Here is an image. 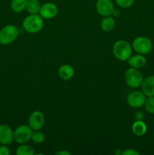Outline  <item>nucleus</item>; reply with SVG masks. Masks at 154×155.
Listing matches in <instances>:
<instances>
[{
  "label": "nucleus",
  "mask_w": 154,
  "mask_h": 155,
  "mask_svg": "<svg viewBox=\"0 0 154 155\" xmlns=\"http://www.w3.org/2000/svg\"><path fill=\"white\" fill-rule=\"evenodd\" d=\"M43 18L39 14H33L26 17L22 23L24 30L30 33H38L43 28Z\"/></svg>",
  "instance_id": "nucleus-1"
},
{
  "label": "nucleus",
  "mask_w": 154,
  "mask_h": 155,
  "mask_svg": "<svg viewBox=\"0 0 154 155\" xmlns=\"http://www.w3.org/2000/svg\"><path fill=\"white\" fill-rule=\"evenodd\" d=\"M132 46L127 41L120 39L113 44V54L116 59L125 61H127L131 55Z\"/></svg>",
  "instance_id": "nucleus-2"
},
{
  "label": "nucleus",
  "mask_w": 154,
  "mask_h": 155,
  "mask_svg": "<svg viewBox=\"0 0 154 155\" xmlns=\"http://www.w3.org/2000/svg\"><path fill=\"white\" fill-rule=\"evenodd\" d=\"M19 30L13 24H8L0 30V44L4 45H10L18 37Z\"/></svg>",
  "instance_id": "nucleus-3"
},
{
  "label": "nucleus",
  "mask_w": 154,
  "mask_h": 155,
  "mask_svg": "<svg viewBox=\"0 0 154 155\" xmlns=\"http://www.w3.org/2000/svg\"><path fill=\"white\" fill-rule=\"evenodd\" d=\"M143 80V75L138 69L130 68L125 72V81L127 86L136 89L141 86Z\"/></svg>",
  "instance_id": "nucleus-4"
},
{
  "label": "nucleus",
  "mask_w": 154,
  "mask_h": 155,
  "mask_svg": "<svg viewBox=\"0 0 154 155\" xmlns=\"http://www.w3.org/2000/svg\"><path fill=\"white\" fill-rule=\"evenodd\" d=\"M132 48L137 54H147L152 48V43L150 39L145 36H138L132 42Z\"/></svg>",
  "instance_id": "nucleus-5"
},
{
  "label": "nucleus",
  "mask_w": 154,
  "mask_h": 155,
  "mask_svg": "<svg viewBox=\"0 0 154 155\" xmlns=\"http://www.w3.org/2000/svg\"><path fill=\"white\" fill-rule=\"evenodd\" d=\"M33 130L27 125H21L14 131V139L18 144H25L31 139Z\"/></svg>",
  "instance_id": "nucleus-6"
},
{
  "label": "nucleus",
  "mask_w": 154,
  "mask_h": 155,
  "mask_svg": "<svg viewBox=\"0 0 154 155\" xmlns=\"http://www.w3.org/2000/svg\"><path fill=\"white\" fill-rule=\"evenodd\" d=\"M146 96L142 91H134L128 94L127 102L130 107L133 108H139L143 106Z\"/></svg>",
  "instance_id": "nucleus-7"
},
{
  "label": "nucleus",
  "mask_w": 154,
  "mask_h": 155,
  "mask_svg": "<svg viewBox=\"0 0 154 155\" xmlns=\"http://www.w3.org/2000/svg\"><path fill=\"white\" fill-rule=\"evenodd\" d=\"M95 7L98 13L103 17L111 16L114 11L112 0H97Z\"/></svg>",
  "instance_id": "nucleus-8"
},
{
  "label": "nucleus",
  "mask_w": 154,
  "mask_h": 155,
  "mask_svg": "<svg viewBox=\"0 0 154 155\" xmlns=\"http://www.w3.org/2000/svg\"><path fill=\"white\" fill-rule=\"evenodd\" d=\"M28 124L33 130H39L45 124V116L39 110L32 112L28 118Z\"/></svg>",
  "instance_id": "nucleus-9"
},
{
  "label": "nucleus",
  "mask_w": 154,
  "mask_h": 155,
  "mask_svg": "<svg viewBox=\"0 0 154 155\" xmlns=\"http://www.w3.org/2000/svg\"><path fill=\"white\" fill-rule=\"evenodd\" d=\"M58 13L57 5L53 2H45L41 5L39 15L43 19L49 20L54 18Z\"/></svg>",
  "instance_id": "nucleus-10"
},
{
  "label": "nucleus",
  "mask_w": 154,
  "mask_h": 155,
  "mask_svg": "<svg viewBox=\"0 0 154 155\" xmlns=\"http://www.w3.org/2000/svg\"><path fill=\"white\" fill-rule=\"evenodd\" d=\"M14 131L12 129L6 124L0 125V144L8 145L13 142Z\"/></svg>",
  "instance_id": "nucleus-11"
},
{
  "label": "nucleus",
  "mask_w": 154,
  "mask_h": 155,
  "mask_svg": "<svg viewBox=\"0 0 154 155\" xmlns=\"http://www.w3.org/2000/svg\"><path fill=\"white\" fill-rule=\"evenodd\" d=\"M140 86L141 91L146 97L154 96V75L148 76L143 79Z\"/></svg>",
  "instance_id": "nucleus-12"
},
{
  "label": "nucleus",
  "mask_w": 154,
  "mask_h": 155,
  "mask_svg": "<svg viewBox=\"0 0 154 155\" xmlns=\"http://www.w3.org/2000/svg\"><path fill=\"white\" fill-rule=\"evenodd\" d=\"M128 64L131 68L140 69L143 68L146 63V58L143 54H137L134 55H131V57L128 59Z\"/></svg>",
  "instance_id": "nucleus-13"
},
{
  "label": "nucleus",
  "mask_w": 154,
  "mask_h": 155,
  "mask_svg": "<svg viewBox=\"0 0 154 155\" xmlns=\"http://www.w3.org/2000/svg\"><path fill=\"white\" fill-rule=\"evenodd\" d=\"M59 77L63 80H69L73 77L75 71L73 68L69 64H63L59 68L57 71Z\"/></svg>",
  "instance_id": "nucleus-14"
},
{
  "label": "nucleus",
  "mask_w": 154,
  "mask_h": 155,
  "mask_svg": "<svg viewBox=\"0 0 154 155\" xmlns=\"http://www.w3.org/2000/svg\"><path fill=\"white\" fill-rule=\"evenodd\" d=\"M131 130L135 136H142L146 133V126L143 121L137 120L133 124L132 127H131Z\"/></svg>",
  "instance_id": "nucleus-15"
},
{
  "label": "nucleus",
  "mask_w": 154,
  "mask_h": 155,
  "mask_svg": "<svg viewBox=\"0 0 154 155\" xmlns=\"http://www.w3.org/2000/svg\"><path fill=\"white\" fill-rule=\"evenodd\" d=\"M29 0H11V8L15 13H21L27 8V5Z\"/></svg>",
  "instance_id": "nucleus-16"
},
{
  "label": "nucleus",
  "mask_w": 154,
  "mask_h": 155,
  "mask_svg": "<svg viewBox=\"0 0 154 155\" xmlns=\"http://www.w3.org/2000/svg\"><path fill=\"white\" fill-rule=\"evenodd\" d=\"M115 21L113 17L107 16L104 17L101 23V30L104 32H110L114 28Z\"/></svg>",
  "instance_id": "nucleus-17"
},
{
  "label": "nucleus",
  "mask_w": 154,
  "mask_h": 155,
  "mask_svg": "<svg viewBox=\"0 0 154 155\" xmlns=\"http://www.w3.org/2000/svg\"><path fill=\"white\" fill-rule=\"evenodd\" d=\"M41 4L39 0H29L27 5V11L30 15L33 14H39L40 10Z\"/></svg>",
  "instance_id": "nucleus-18"
},
{
  "label": "nucleus",
  "mask_w": 154,
  "mask_h": 155,
  "mask_svg": "<svg viewBox=\"0 0 154 155\" xmlns=\"http://www.w3.org/2000/svg\"><path fill=\"white\" fill-rule=\"evenodd\" d=\"M17 155H33L35 154L34 149L30 145L21 144L16 150Z\"/></svg>",
  "instance_id": "nucleus-19"
},
{
  "label": "nucleus",
  "mask_w": 154,
  "mask_h": 155,
  "mask_svg": "<svg viewBox=\"0 0 154 155\" xmlns=\"http://www.w3.org/2000/svg\"><path fill=\"white\" fill-rule=\"evenodd\" d=\"M144 109L147 113L153 114H154V96L146 97L144 101Z\"/></svg>",
  "instance_id": "nucleus-20"
},
{
  "label": "nucleus",
  "mask_w": 154,
  "mask_h": 155,
  "mask_svg": "<svg viewBox=\"0 0 154 155\" xmlns=\"http://www.w3.org/2000/svg\"><path fill=\"white\" fill-rule=\"evenodd\" d=\"M45 136L42 132L39 130H33L32 133L31 140L36 144H41L45 141Z\"/></svg>",
  "instance_id": "nucleus-21"
},
{
  "label": "nucleus",
  "mask_w": 154,
  "mask_h": 155,
  "mask_svg": "<svg viewBox=\"0 0 154 155\" xmlns=\"http://www.w3.org/2000/svg\"><path fill=\"white\" fill-rule=\"evenodd\" d=\"M118 6L122 8H130L134 3V0H115Z\"/></svg>",
  "instance_id": "nucleus-22"
},
{
  "label": "nucleus",
  "mask_w": 154,
  "mask_h": 155,
  "mask_svg": "<svg viewBox=\"0 0 154 155\" xmlns=\"http://www.w3.org/2000/svg\"><path fill=\"white\" fill-rule=\"evenodd\" d=\"M11 151L8 145H2L0 146V155H9Z\"/></svg>",
  "instance_id": "nucleus-23"
},
{
  "label": "nucleus",
  "mask_w": 154,
  "mask_h": 155,
  "mask_svg": "<svg viewBox=\"0 0 154 155\" xmlns=\"http://www.w3.org/2000/svg\"><path fill=\"white\" fill-rule=\"evenodd\" d=\"M139 152L134 149H126L122 152V155H138Z\"/></svg>",
  "instance_id": "nucleus-24"
},
{
  "label": "nucleus",
  "mask_w": 154,
  "mask_h": 155,
  "mask_svg": "<svg viewBox=\"0 0 154 155\" xmlns=\"http://www.w3.org/2000/svg\"><path fill=\"white\" fill-rule=\"evenodd\" d=\"M57 155H70V153L67 151H64V150H62V151H59L56 153Z\"/></svg>",
  "instance_id": "nucleus-25"
}]
</instances>
